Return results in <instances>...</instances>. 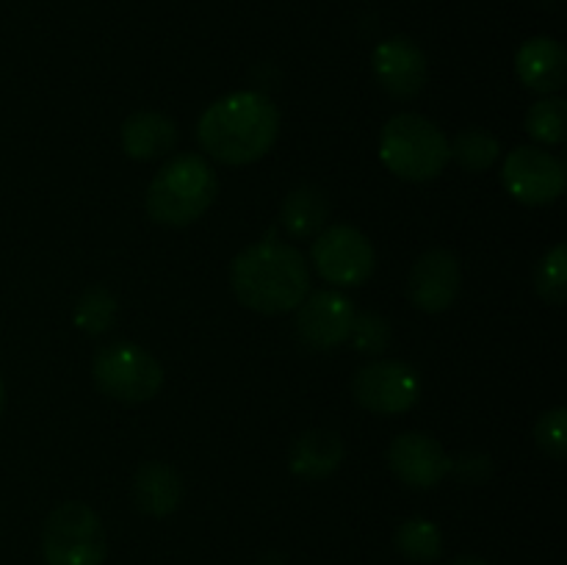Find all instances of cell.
<instances>
[{"mask_svg":"<svg viewBox=\"0 0 567 565\" xmlns=\"http://www.w3.org/2000/svg\"><path fill=\"white\" fill-rule=\"evenodd\" d=\"M463 269L449 249H430L410 271V302L424 314H443L460 297Z\"/></svg>","mask_w":567,"mask_h":565,"instance_id":"7c38bea8","label":"cell"},{"mask_svg":"<svg viewBox=\"0 0 567 565\" xmlns=\"http://www.w3.org/2000/svg\"><path fill=\"white\" fill-rule=\"evenodd\" d=\"M352 393L358 404L377 415H402L421 397V377L402 360H377L354 374Z\"/></svg>","mask_w":567,"mask_h":565,"instance_id":"ba28073f","label":"cell"},{"mask_svg":"<svg viewBox=\"0 0 567 565\" xmlns=\"http://www.w3.org/2000/svg\"><path fill=\"white\" fill-rule=\"evenodd\" d=\"M230 286L238 302L255 314H291L310 294V269L299 249L260 242L236 255Z\"/></svg>","mask_w":567,"mask_h":565,"instance_id":"7a4b0ae2","label":"cell"},{"mask_svg":"<svg viewBox=\"0 0 567 565\" xmlns=\"http://www.w3.org/2000/svg\"><path fill=\"white\" fill-rule=\"evenodd\" d=\"M44 565H103L105 530L100 515L83 502H64L48 515L42 530Z\"/></svg>","mask_w":567,"mask_h":565,"instance_id":"5b68a950","label":"cell"},{"mask_svg":"<svg viewBox=\"0 0 567 565\" xmlns=\"http://www.w3.org/2000/svg\"><path fill=\"white\" fill-rule=\"evenodd\" d=\"M343 460V441L338 432L332 430H308L293 441L291 458V474L299 480H324L332 471L341 465Z\"/></svg>","mask_w":567,"mask_h":565,"instance_id":"e0dca14e","label":"cell"},{"mask_svg":"<svg viewBox=\"0 0 567 565\" xmlns=\"http://www.w3.org/2000/svg\"><path fill=\"white\" fill-rule=\"evenodd\" d=\"M120 142L133 161H153L175 150L177 127L158 111H136L122 122Z\"/></svg>","mask_w":567,"mask_h":565,"instance_id":"9a60e30c","label":"cell"},{"mask_svg":"<svg viewBox=\"0 0 567 565\" xmlns=\"http://www.w3.org/2000/svg\"><path fill=\"white\" fill-rule=\"evenodd\" d=\"M313 266L332 286L354 288L374 275L377 255L358 227L332 225L316 236Z\"/></svg>","mask_w":567,"mask_h":565,"instance_id":"52a82bcc","label":"cell"},{"mask_svg":"<svg viewBox=\"0 0 567 565\" xmlns=\"http://www.w3.org/2000/svg\"><path fill=\"white\" fill-rule=\"evenodd\" d=\"M371 70H374L377 83L385 89L391 97L410 100L421 94L430 78L424 50L408 37H391L380 42L371 55Z\"/></svg>","mask_w":567,"mask_h":565,"instance_id":"8fae6325","label":"cell"},{"mask_svg":"<svg viewBox=\"0 0 567 565\" xmlns=\"http://www.w3.org/2000/svg\"><path fill=\"white\" fill-rule=\"evenodd\" d=\"M515 72L532 92H559L567 81V53L551 37H535L524 42L515 55Z\"/></svg>","mask_w":567,"mask_h":565,"instance_id":"5bb4252c","label":"cell"},{"mask_svg":"<svg viewBox=\"0 0 567 565\" xmlns=\"http://www.w3.org/2000/svg\"><path fill=\"white\" fill-rule=\"evenodd\" d=\"M380 158L396 177L424 183L441 175L452 161L449 138L435 122L421 114L391 116L380 133Z\"/></svg>","mask_w":567,"mask_h":565,"instance_id":"277c9868","label":"cell"},{"mask_svg":"<svg viewBox=\"0 0 567 565\" xmlns=\"http://www.w3.org/2000/svg\"><path fill=\"white\" fill-rule=\"evenodd\" d=\"M280 133V111L260 92H233L205 109L197 142L214 161L247 166L264 158Z\"/></svg>","mask_w":567,"mask_h":565,"instance_id":"6da1fadb","label":"cell"},{"mask_svg":"<svg viewBox=\"0 0 567 565\" xmlns=\"http://www.w3.org/2000/svg\"><path fill=\"white\" fill-rule=\"evenodd\" d=\"M502 183L524 205H548L565 192V164L540 147L509 150L502 166Z\"/></svg>","mask_w":567,"mask_h":565,"instance_id":"9c48e42d","label":"cell"},{"mask_svg":"<svg viewBox=\"0 0 567 565\" xmlns=\"http://www.w3.org/2000/svg\"><path fill=\"white\" fill-rule=\"evenodd\" d=\"M388 465L408 487L430 491L452 471V458L426 432H404L388 446Z\"/></svg>","mask_w":567,"mask_h":565,"instance_id":"30bf717a","label":"cell"},{"mask_svg":"<svg viewBox=\"0 0 567 565\" xmlns=\"http://www.w3.org/2000/svg\"><path fill=\"white\" fill-rule=\"evenodd\" d=\"M327 216H330V203H327L324 192L316 186L293 188L280 210L282 227L293 238L319 236L327 225Z\"/></svg>","mask_w":567,"mask_h":565,"instance_id":"ac0fdd59","label":"cell"},{"mask_svg":"<svg viewBox=\"0 0 567 565\" xmlns=\"http://www.w3.org/2000/svg\"><path fill=\"white\" fill-rule=\"evenodd\" d=\"M133 502L150 518H166L183 502L181 474L166 463H144L133 480Z\"/></svg>","mask_w":567,"mask_h":565,"instance_id":"2e32d148","label":"cell"},{"mask_svg":"<svg viewBox=\"0 0 567 565\" xmlns=\"http://www.w3.org/2000/svg\"><path fill=\"white\" fill-rule=\"evenodd\" d=\"M565 109L563 97H543L526 114V133L540 144H563L565 142Z\"/></svg>","mask_w":567,"mask_h":565,"instance_id":"7402d4cb","label":"cell"},{"mask_svg":"<svg viewBox=\"0 0 567 565\" xmlns=\"http://www.w3.org/2000/svg\"><path fill=\"white\" fill-rule=\"evenodd\" d=\"M449 565H491V563H485V559H482V557H471V554H465V557L452 559V563H449Z\"/></svg>","mask_w":567,"mask_h":565,"instance_id":"4316f807","label":"cell"},{"mask_svg":"<svg viewBox=\"0 0 567 565\" xmlns=\"http://www.w3.org/2000/svg\"><path fill=\"white\" fill-rule=\"evenodd\" d=\"M349 338L358 347V352L380 355L391 343V325L380 314H354Z\"/></svg>","mask_w":567,"mask_h":565,"instance_id":"cb8c5ba5","label":"cell"},{"mask_svg":"<svg viewBox=\"0 0 567 565\" xmlns=\"http://www.w3.org/2000/svg\"><path fill=\"white\" fill-rule=\"evenodd\" d=\"M449 474L468 482V485H482V482L493 474V463L487 454H480V452L463 454L460 460H452V471H449Z\"/></svg>","mask_w":567,"mask_h":565,"instance_id":"484cf974","label":"cell"},{"mask_svg":"<svg viewBox=\"0 0 567 565\" xmlns=\"http://www.w3.org/2000/svg\"><path fill=\"white\" fill-rule=\"evenodd\" d=\"M354 321L352 299L338 291H313L302 299L297 327L310 349H336L349 338Z\"/></svg>","mask_w":567,"mask_h":565,"instance_id":"4fadbf2b","label":"cell"},{"mask_svg":"<svg viewBox=\"0 0 567 565\" xmlns=\"http://www.w3.org/2000/svg\"><path fill=\"white\" fill-rule=\"evenodd\" d=\"M94 382L105 397L125 404H142L153 399L164 386V369L138 343H109L94 355Z\"/></svg>","mask_w":567,"mask_h":565,"instance_id":"8992f818","label":"cell"},{"mask_svg":"<svg viewBox=\"0 0 567 565\" xmlns=\"http://www.w3.org/2000/svg\"><path fill=\"white\" fill-rule=\"evenodd\" d=\"M3 410H6V386L3 380H0V415H3Z\"/></svg>","mask_w":567,"mask_h":565,"instance_id":"83f0119b","label":"cell"},{"mask_svg":"<svg viewBox=\"0 0 567 565\" xmlns=\"http://www.w3.org/2000/svg\"><path fill=\"white\" fill-rule=\"evenodd\" d=\"M219 181L203 155L183 153L155 172L147 188L150 219L166 227H186L214 205Z\"/></svg>","mask_w":567,"mask_h":565,"instance_id":"3957f363","label":"cell"},{"mask_svg":"<svg viewBox=\"0 0 567 565\" xmlns=\"http://www.w3.org/2000/svg\"><path fill=\"white\" fill-rule=\"evenodd\" d=\"M116 319V299L109 288L92 286L78 297L75 302V325L81 327L83 332H92V336H100V332L111 330Z\"/></svg>","mask_w":567,"mask_h":565,"instance_id":"44dd1931","label":"cell"},{"mask_svg":"<svg viewBox=\"0 0 567 565\" xmlns=\"http://www.w3.org/2000/svg\"><path fill=\"white\" fill-rule=\"evenodd\" d=\"M396 548L410 563H435L443 554V532L435 521L410 518L396 530Z\"/></svg>","mask_w":567,"mask_h":565,"instance_id":"d6986e66","label":"cell"},{"mask_svg":"<svg viewBox=\"0 0 567 565\" xmlns=\"http://www.w3.org/2000/svg\"><path fill=\"white\" fill-rule=\"evenodd\" d=\"M449 153L465 172H487L502 155V142L482 127H468L449 142Z\"/></svg>","mask_w":567,"mask_h":565,"instance_id":"ffe728a7","label":"cell"},{"mask_svg":"<svg viewBox=\"0 0 567 565\" xmlns=\"http://www.w3.org/2000/svg\"><path fill=\"white\" fill-rule=\"evenodd\" d=\"M535 288L543 302L563 305L567 297V247L557 244L551 253L543 255L535 271Z\"/></svg>","mask_w":567,"mask_h":565,"instance_id":"603a6c76","label":"cell"},{"mask_svg":"<svg viewBox=\"0 0 567 565\" xmlns=\"http://www.w3.org/2000/svg\"><path fill=\"white\" fill-rule=\"evenodd\" d=\"M567 410L554 408L548 413L540 415V421L535 424V441L540 446L543 454H548L551 460H563L567 449Z\"/></svg>","mask_w":567,"mask_h":565,"instance_id":"d4e9b609","label":"cell"}]
</instances>
